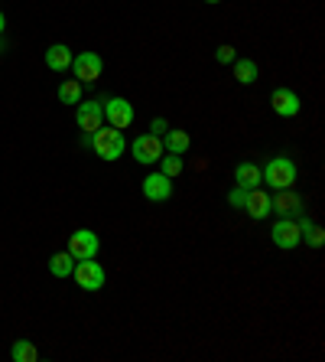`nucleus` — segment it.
Instances as JSON below:
<instances>
[{
    "label": "nucleus",
    "mask_w": 325,
    "mask_h": 362,
    "mask_svg": "<svg viewBox=\"0 0 325 362\" xmlns=\"http://www.w3.org/2000/svg\"><path fill=\"white\" fill-rule=\"evenodd\" d=\"M85 144H92V151L98 153L101 160H117V157H124V134L111 124H101L94 134L85 137Z\"/></svg>",
    "instance_id": "1"
},
{
    "label": "nucleus",
    "mask_w": 325,
    "mask_h": 362,
    "mask_svg": "<svg viewBox=\"0 0 325 362\" xmlns=\"http://www.w3.org/2000/svg\"><path fill=\"white\" fill-rule=\"evenodd\" d=\"M260 177H264V183L274 186V189H290L296 183V163L290 157H274L267 167L260 170Z\"/></svg>",
    "instance_id": "2"
},
{
    "label": "nucleus",
    "mask_w": 325,
    "mask_h": 362,
    "mask_svg": "<svg viewBox=\"0 0 325 362\" xmlns=\"http://www.w3.org/2000/svg\"><path fill=\"white\" fill-rule=\"evenodd\" d=\"M270 212H276L280 219H296V216H306V199L300 193L290 189H276V196H270Z\"/></svg>",
    "instance_id": "3"
},
{
    "label": "nucleus",
    "mask_w": 325,
    "mask_h": 362,
    "mask_svg": "<svg viewBox=\"0 0 325 362\" xmlns=\"http://www.w3.org/2000/svg\"><path fill=\"white\" fill-rule=\"evenodd\" d=\"M98 248H101V238L94 235L92 228H78L68 235V255L75 262H85V258H98Z\"/></svg>",
    "instance_id": "4"
},
{
    "label": "nucleus",
    "mask_w": 325,
    "mask_h": 362,
    "mask_svg": "<svg viewBox=\"0 0 325 362\" xmlns=\"http://www.w3.org/2000/svg\"><path fill=\"white\" fill-rule=\"evenodd\" d=\"M130 153H134V160L137 163H159V157H163V137L159 134H140L134 144H130Z\"/></svg>",
    "instance_id": "5"
},
{
    "label": "nucleus",
    "mask_w": 325,
    "mask_h": 362,
    "mask_svg": "<svg viewBox=\"0 0 325 362\" xmlns=\"http://www.w3.org/2000/svg\"><path fill=\"white\" fill-rule=\"evenodd\" d=\"M72 274H75V284L82 287V291H101V287H104V268H101L94 258L78 262L75 268H72Z\"/></svg>",
    "instance_id": "6"
},
{
    "label": "nucleus",
    "mask_w": 325,
    "mask_h": 362,
    "mask_svg": "<svg viewBox=\"0 0 325 362\" xmlns=\"http://www.w3.org/2000/svg\"><path fill=\"white\" fill-rule=\"evenodd\" d=\"M104 121L117 131H124V127L134 124V105L127 98H108L104 101Z\"/></svg>",
    "instance_id": "7"
},
{
    "label": "nucleus",
    "mask_w": 325,
    "mask_h": 362,
    "mask_svg": "<svg viewBox=\"0 0 325 362\" xmlns=\"http://www.w3.org/2000/svg\"><path fill=\"white\" fill-rule=\"evenodd\" d=\"M72 69H75V78L78 82H98L101 72H104V62H101L98 52H78L72 59Z\"/></svg>",
    "instance_id": "8"
},
{
    "label": "nucleus",
    "mask_w": 325,
    "mask_h": 362,
    "mask_svg": "<svg viewBox=\"0 0 325 362\" xmlns=\"http://www.w3.org/2000/svg\"><path fill=\"white\" fill-rule=\"evenodd\" d=\"M75 124L85 131V137L88 134H94L101 124H104V105H101L98 98L94 101H85V105H78V111H75Z\"/></svg>",
    "instance_id": "9"
},
{
    "label": "nucleus",
    "mask_w": 325,
    "mask_h": 362,
    "mask_svg": "<svg viewBox=\"0 0 325 362\" xmlns=\"http://www.w3.org/2000/svg\"><path fill=\"white\" fill-rule=\"evenodd\" d=\"M241 209L247 212L254 222L267 219L270 216V196L260 189V186H254V189H244V199H241Z\"/></svg>",
    "instance_id": "10"
},
{
    "label": "nucleus",
    "mask_w": 325,
    "mask_h": 362,
    "mask_svg": "<svg viewBox=\"0 0 325 362\" xmlns=\"http://www.w3.org/2000/svg\"><path fill=\"white\" fill-rule=\"evenodd\" d=\"M270 238H274V245H276V248H283V252H293V248L302 242L296 219H276V226H274V232H270Z\"/></svg>",
    "instance_id": "11"
},
{
    "label": "nucleus",
    "mask_w": 325,
    "mask_h": 362,
    "mask_svg": "<svg viewBox=\"0 0 325 362\" xmlns=\"http://www.w3.org/2000/svg\"><path fill=\"white\" fill-rule=\"evenodd\" d=\"M270 108L280 115V118H296L302 108V101L296 92H290V88H276L274 95H270Z\"/></svg>",
    "instance_id": "12"
},
{
    "label": "nucleus",
    "mask_w": 325,
    "mask_h": 362,
    "mask_svg": "<svg viewBox=\"0 0 325 362\" xmlns=\"http://www.w3.org/2000/svg\"><path fill=\"white\" fill-rule=\"evenodd\" d=\"M143 196L150 202H166L173 196V180L163 177V173H150L143 180Z\"/></svg>",
    "instance_id": "13"
},
{
    "label": "nucleus",
    "mask_w": 325,
    "mask_h": 362,
    "mask_svg": "<svg viewBox=\"0 0 325 362\" xmlns=\"http://www.w3.org/2000/svg\"><path fill=\"white\" fill-rule=\"evenodd\" d=\"M234 183L241 186V189H254V186H260V183H264L260 167H257V163H250V160L238 163V167H234Z\"/></svg>",
    "instance_id": "14"
},
{
    "label": "nucleus",
    "mask_w": 325,
    "mask_h": 362,
    "mask_svg": "<svg viewBox=\"0 0 325 362\" xmlns=\"http://www.w3.org/2000/svg\"><path fill=\"white\" fill-rule=\"evenodd\" d=\"M46 66H49L52 72H66V69H72V49L62 46V42L49 46V49H46Z\"/></svg>",
    "instance_id": "15"
},
{
    "label": "nucleus",
    "mask_w": 325,
    "mask_h": 362,
    "mask_svg": "<svg viewBox=\"0 0 325 362\" xmlns=\"http://www.w3.org/2000/svg\"><path fill=\"white\" fill-rule=\"evenodd\" d=\"M192 147L189 131H179V127H169L166 137H163V151L166 153H185Z\"/></svg>",
    "instance_id": "16"
},
{
    "label": "nucleus",
    "mask_w": 325,
    "mask_h": 362,
    "mask_svg": "<svg viewBox=\"0 0 325 362\" xmlns=\"http://www.w3.org/2000/svg\"><path fill=\"white\" fill-rule=\"evenodd\" d=\"M183 170H185L183 153H163V157H159V173H163V177L176 180L179 173H183Z\"/></svg>",
    "instance_id": "17"
},
{
    "label": "nucleus",
    "mask_w": 325,
    "mask_h": 362,
    "mask_svg": "<svg viewBox=\"0 0 325 362\" xmlns=\"http://www.w3.org/2000/svg\"><path fill=\"white\" fill-rule=\"evenodd\" d=\"M234 78L241 85H250V82H257V62L254 59H234Z\"/></svg>",
    "instance_id": "18"
},
{
    "label": "nucleus",
    "mask_w": 325,
    "mask_h": 362,
    "mask_svg": "<svg viewBox=\"0 0 325 362\" xmlns=\"http://www.w3.org/2000/svg\"><path fill=\"white\" fill-rule=\"evenodd\" d=\"M10 359H13V362H36V359H39V349H36L30 339H17V343H13V349H10Z\"/></svg>",
    "instance_id": "19"
},
{
    "label": "nucleus",
    "mask_w": 325,
    "mask_h": 362,
    "mask_svg": "<svg viewBox=\"0 0 325 362\" xmlns=\"http://www.w3.org/2000/svg\"><path fill=\"white\" fill-rule=\"evenodd\" d=\"M72 262H75V258H72L68 252L52 255V258H49V271H52V278H68V274H72V268H75Z\"/></svg>",
    "instance_id": "20"
},
{
    "label": "nucleus",
    "mask_w": 325,
    "mask_h": 362,
    "mask_svg": "<svg viewBox=\"0 0 325 362\" xmlns=\"http://www.w3.org/2000/svg\"><path fill=\"white\" fill-rule=\"evenodd\" d=\"M59 101H62V105H78V101H82V82H78V78H68V82L59 85Z\"/></svg>",
    "instance_id": "21"
},
{
    "label": "nucleus",
    "mask_w": 325,
    "mask_h": 362,
    "mask_svg": "<svg viewBox=\"0 0 325 362\" xmlns=\"http://www.w3.org/2000/svg\"><path fill=\"white\" fill-rule=\"evenodd\" d=\"M215 59L221 62V66H231V62L238 59V52H234V46H228V42H225V46H218V49H215Z\"/></svg>",
    "instance_id": "22"
},
{
    "label": "nucleus",
    "mask_w": 325,
    "mask_h": 362,
    "mask_svg": "<svg viewBox=\"0 0 325 362\" xmlns=\"http://www.w3.org/2000/svg\"><path fill=\"white\" fill-rule=\"evenodd\" d=\"M302 238H306V242L312 245V248H322V245H325V232H322V228H319V226H312V228H309V232H306V235H302Z\"/></svg>",
    "instance_id": "23"
},
{
    "label": "nucleus",
    "mask_w": 325,
    "mask_h": 362,
    "mask_svg": "<svg viewBox=\"0 0 325 362\" xmlns=\"http://www.w3.org/2000/svg\"><path fill=\"white\" fill-rule=\"evenodd\" d=\"M159 131H169L166 118H153V131H150V134H159Z\"/></svg>",
    "instance_id": "24"
},
{
    "label": "nucleus",
    "mask_w": 325,
    "mask_h": 362,
    "mask_svg": "<svg viewBox=\"0 0 325 362\" xmlns=\"http://www.w3.org/2000/svg\"><path fill=\"white\" fill-rule=\"evenodd\" d=\"M4 26H7V20H4V13H0V33H4Z\"/></svg>",
    "instance_id": "25"
},
{
    "label": "nucleus",
    "mask_w": 325,
    "mask_h": 362,
    "mask_svg": "<svg viewBox=\"0 0 325 362\" xmlns=\"http://www.w3.org/2000/svg\"><path fill=\"white\" fill-rule=\"evenodd\" d=\"M205 4H221V0H205Z\"/></svg>",
    "instance_id": "26"
}]
</instances>
